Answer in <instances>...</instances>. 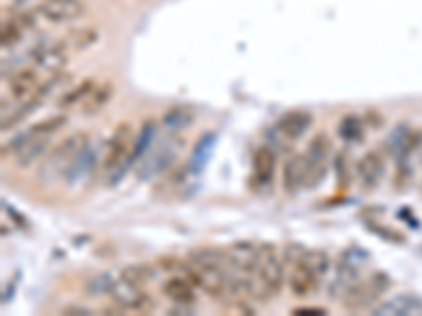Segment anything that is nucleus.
I'll use <instances>...</instances> for the list:
<instances>
[{"instance_id":"nucleus-1","label":"nucleus","mask_w":422,"mask_h":316,"mask_svg":"<svg viewBox=\"0 0 422 316\" xmlns=\"http://www.w3.org/2000/svg\"><path fill=\"white\" fill-rule=\"evenodd\" d=\"M135 135L133 127L129 123H119L106 143V154H103V171L108 173V186H115L121 182L125 171L129 169L131 163V152H133Z\"/></svg>"},{"instance_id":"nucleus-2","label":"nucleus","mask_w":422,"mask_h":316,"mask_svg":"<svg viewBox=\"0 0 422 316\" xmlns=\"http://www.w3.org/2000/svg\"><path fill=\"white\" fill-rule=\"evenodd\" d=\"M255 276L267 285V289L277 295L285 285V261L279 255L277 247L271 243H262L258 247V261H255Z\"/></svg>"},{"instance_id":"nucleus-3","label":"nucleus","mask_w":422,"mask_h":316,"mask_svg":"<svg viewBox=\"0 0 422 316\" xmlns=\"http://www.w3.org/2000/svg\"><path fill=\"white\" fill-rule=\"evenodd\" d=\"M391 287V276L387 272H374L369 279L365 281H357L355 285H351L346 289V293L342 295V304L348 310H363L367 306H372L376 299H380Z\"/></svg>"},{"instance_id":"nucleus-4","label":"nucleus","mask_w":422,"mask_h":316,"mask_svg":"<svg viewBox=\"0 0 422 316\" xmlns=\"http://www.w3.org/2000/svg\"><path fill=\"white\" fill-rule=\"evenodd\" d=\"M91 143V137L89 133L85 131H78L70 137H66L64 141H60L56 148H53L47 156V161H44V173L49 175H58L60 171L66 173V169L72 165L74 158Z\"/></svg>"},{"instance_id":"nucleus-5","label":"nucleus","mask_w":422,"mask_h":316,"mask_svg":"<svg viewBox=\"0 0 422 316\" xmlns=\"http://www.w3.org/2000/svg\"><path fill=\"white\" fill-rule=\"evenodd\" d=\"M330 150H332V141L323 133L314 135L312 141L308 143V150L304 152L306 169H308L306 188H316L323 184L330 169Z\"/></svg>"},{"instance_id":"nucleus-6","label":"nucleus","mask_w":422,"mask_h":316,"mask_svg":"<svg viewBox=\"0 0 422 316\" xmlns=\"http://www.w3.org/2000/svg\"><path fill=\"white\" fill-rule=\"evenodd\" d=\"M365 259H367V253L361 251L359 247H348L346 251H342V255L336 263V276L332 281L334 295L342 297L346 293V289L359 281V272L365 266Z\"/></svg>"},{"instance_id":"nucleus-7","label":"nucleus","mask_w":422,"mask_h":316,"mask_svg":"<svg viewBox=\"0 0 422 316\" xmlns=\"http://www.w3.org/2000/svg\"><path fill=\"white\" fill-rule=\"evenodd\" d=\"M36 70L47 74H60L68 64V42H42L36 44L30 53Z\"/></svg>"},{"instance_id":"nucleus-8","label":"nucleus","mask_w":422,"mask_h":316,"mask_svg":"<svg viewBox=\"0 0 422 316\" xmlns=\"http://www.w3.org/2000/svg\"><path fill=\"white\" fill-rule=\"evenodd\" d=\"M115 304H119L121 308H125L127 312L129 310H135V312H148L154 308V301L152 297L140 287V285H133L125 279L121 281H115L112 287H110V293Z\"/></svg>"},{"instance_id":"nucleus-9","label":"nucleus","mask_w":422,"mask_h":316,"mask_svg":"<svg viewBox=\"0 0 422 316\" xmlns=\"http://www.w3.org/2000/svg\"><path fill=\"white\" fill-rule=\"evenodd\" d=\"M357 177L363 190H374L385 177V158L378 150L365 152L357 163Z\"/></svg>"},{"instance_id":"nucleus-10","label":"nucleus","mask_w":422,"mask_h":316,"mask_svg":"<svg viewBox=\"0 0 422 316\" xmlns=\"http://www.w3.org/2000/svg\"><path fill=\"white\" fill-rule=\"evenodd\" d=\"M180 152V143L176 139L163 143L156 152H152L148 158H144V165L142 169L137 171V177L140 179H148V177H154L158 173H163L171 167V163L176 161V156Z\"/></svg>"},{"instance_id":"nucleus-11","label":"nucleus","mask_w":422,"mask_h":316,"mask_svg":"<svg viewBox=\"0 0 422 316\" xmlns=\"http://www.w3.org/2000/svg\"><path fill=\"white\" fill-rule=\"evenodd\" d=\"M277 173V154L271 146H260L253 154V173L251 179L255 186L267 190L273 186Z\"/></svg>"},{"instance_id":"nucleus-12","label":"nucleus","mask_w":422,"mask_h":316,"mask_svg":"<svg viewBox=\"0 0 422 316\" xmlns=\"http://www.w3.org/2000/svg\"><path fill=\"white\" fill-rule=\"evenodd\" d=\"M321 281L323 279L308 266V261L304 257L298 263H294L292 272H289V279H287L289 289H292V293L296 297H306V295L314 293L316 289H319Z\"/></svg>"},{"instance_id":"nucleus-13","label":"nucleus","mask_w":422,"mask_h":316,"mask_svg":"<svg viewBox=\"0 0 422 316\" xmlns=\"http://www.w3.org/2000/svg\"><path fill=\"white\" fill-rule=\"evenodd\" d=\"M83 5L78 0H47L38 7V13L51 24H68L83 15Z\"/></svg>"},{"instance_id":"nucleus-14","label":"nucleus","mask_w":422,"mask_h":316,"mask_svg":"<svg viewBox=\"0 0 422 316\" xmlns=\"http://www.w3.org/2000/svg\"><path fill=\"white\" fill-rule=\"evenodd\" d=\"M306 177H308V169H306V158L304 154H294L289 156L285 165H283V175H281V186L287 194H298L302 188H306Z\"/></svg>"},{"instance_id":"nucleus-15","label":"nucleus","mask_w":422,"mask_h":316,"mask_svg":"<svg viewBox=\"0 0 422 316\" xmlns=\"http://www.w3.org/2000/svg\"><path fill=\"white\" fill-rule=\"evenodd\" d=\"M258 247L249 240L235 243L228 247V257H230V268L237 274H253L255 272V261H258Z\"/></svg>"},{"instance_id":"nucleus-16","label":"nucleus","mask_w":422,"mask_h":316,"mask_svg":"<svg viewBox=\"0 0 422 316\" xmlns=\"http://www.w3.org/2000/svg\"><path fill=\"white\" fill-rule=\"evenodd\" d=\"M312 125V116L306 110H289L277 123V133L285 139H300Z\"/></svg>"},{"instance_id":"nucleus-17","label":"nucleus","mask_w":422,"mask_h":316,"mask_svg":"<svg viewBox=\"0 0 422 316\" xmlns=\"http://www.w3.org/2000/svg\"><path fill=\"white\" fill-rule=\"evenodd\" d=\"M95 150L91 148V143L74 158L72 161V165L66 169V173H64V177H66V184L68 186H78L81 182H85L89 175H91V171H93V167H95Z\"/></svg>"},{"instance_id":"nucleus-18","label":"nucleus","mask_w":422,"mask_h":316,"mask_svg":"<svg viewBox=\"0 0 422 316\" xmlns=\"http://www.w3.org/2000/svg\"><path fill=\"white\" fill-rule=\"evenodd\" d=\"M374 314H399V316H410V314H422V299L418 295H397L378 308H374Z\"/></svg>"},{"instance_id":"nucleus-19","label":"nucleus","mask_w":422,"mask_h":316,"mask_svg":"<svg viewBox=\"0 0 422 316\" xmlns=\"http://www.w3.org/2000/svg\"><path fill=\"white\" fill-rule=\"evenodd\" d=\"M163 293H165V297H169L174 304L194 306V301H196L194 285L190 283L188 276H171L169 281H165Z\"/></svg>"},{"instance_id":"nucleus-20","label":"nucleus","mask_w":422,"mask_h":316,"mask_svg":"<svg viewBox=\"0 0 422 316\" xmlns=\"http://www.w3.org/2000/svg\"><path fill=\"white\" fill-rule=\"evenodd\" d=\"M40 87V78H38V70L32 68H24L17 74L11 76L9 80V91L13 97L17 99H28L36 93V89Z\"/></svg>"},{"instance_id":"nucleus-21","label":"nucleus","mask_w":422,"mask_h":316,"mask_svg":"<svg viewBox=\"0 0 422 316\" xmlns=\"http://www.w3.org/2000/svg\"><path fill=\"white\" fill-rule=\"evenodd\" d=\"M194 123V110L190 105H174L165 112V116L161 119V127L167 133H180L184 129H188Z\"/></svg>"},{"instance_id":"nucleus-22","label":"nucleus","mask_w":422,"mask_h":316,"mask_svg":"<svg viewBox=\"0 0 422 316\" xmlns=\"http://www.w3.org/2000/svg\"><path fill=\"white\" fill-rule=\"evenodd\" d=\"M47 150H49V137H30L26 146L15 152V165L19 169L32 167L38 158H42Z\"/></svg>"},{"instance_id":"nucleus-23","label":"nucleus","mask_w":422,"mask_h":316,"mask_svg":"<svg viewBox=\"0 0 422 316\" xmlns=\"http://www.w3.org/2000/svg\"><path fill=\"white\" fill-rule=\"evenodd\" d=\"M115 95V85L110 80L106 82H97L93 93L83 101V112L85 114H97L106 103H108Z\"/></svg>"},{"instance_id":"nucleus-24","label":"nucleus","mask_w":422,"mask_h":316,"mask_svg":"<svg viewBox=\"0 0 422 316\" xmlns=\"http://www.w3.org/2000/svg\"><path fill=\"white\" fill-rule=\"evenodd\" d=\"M95 85H97V82H95L93 78H85V80H81L74 89H70V91H66V93L60 95L58 105H60V108H72V105L85 101V99L93 93Z\"/></svg>"},{"instance_id":"nucleus-25","label":"nucleus","mask_w":422,"mask_h":316,"mask_svg":"<svg viewBox=\"0 0 422 316\" xmlns=\"http://www.w3.org/2000/svg\"><path fill=\"white\" fill-rule=\"evenodd\" d=\"M214 141H216V135H211V133L201 137V141L196 143V148L192 152V158H190V173L199 175L205 169L207 158L211 154V148H214Z\"/></svg>"},{"instance_id":"nucleus-26","label":"nucleus","mask_w":422,"mask_h":316,"mask_svg":"<svg viewBox=\"0 0 422 316\" xmlns=\"http://www.w3.org/2000/svg\"><path fill=\"white\" fill-rule=\"evenodd\" d=\"M68 123V116L66 114H53V116H47L38 123H34L28 133L32 137H51L53 133H58L64 125Z\"/></svg>"},{"instance_id":"nucleus-27","label":"nucleus","mask_w":422,"mask_h":316,"mask_svg":"<svg viewBox=\"0 0 422 316\" xmlns=\"http://www.w3.org/2000/svg\"><path fill=\"white\" fill-rule=\"evenodd\" d=\"M156 135V121H146L142 125L140 137L133 143V152H131V163H137L140 158L148 152V148L152 146V139Z\"/></svg>"},{"instance_id":"nucleus-28","label":"nucleus","mask_w":422,"mask_h":316,"mask_svg":"<svg viewBox=\"0 0 422 316\" xmlns=\"http://www.w3.org/2000/svg\"><path fill=\"white\" fill-rule=\"evenodd\" d=\"M121 279H125V281H129V283H133V285L144 287V285H148L150 281H154V270L148 266V263H131V266L123 268Z\"/></svg>"},{"instance_id":"nucleus-29","label":"nucleus","mask_w":422,"mask_h":316,"mask_svg":"<svg viewBox=\"0 0 422 316\" xmlns=\"http://www.w3.org/2000/svg\"><path fill=\"white\" fill-rule=\"evenodd\" d=\"M97 38H99V32L95 28L87 26V28H76L74 32H70L68 38H66V42L72 49H76V51H85V49L93 46L97 42Z\"/></svg>"},{"instance_id":"nucleus-30","label":"nucleus","mask_w":422,"mask_h":316,"mask_svg":"<svg viewBox=\"0 0 422 316\" xmlns=\"http://www.w3.org/2000/svg\"><path fill=\"white\" fill-rule=\"evenodd\" d=\"M304 259L308 261V266L319 274L321 279H326V274L330 272V255L321 249H314V251H306Z\"/></svg>"},{"instance_id":"nucleus-31","label":"nucleus","mask_w":422,"mask_h":316,"mask_svg":"<svg viewBox=\"0 0 422 316\" xmlns=\"http://www.w3.org/2000/svg\"><path fill=\"white\" fill-rule=\"evenodd\" d=\"M24 36V30L13 21V19H5L3 21V30H0V40H3V46L9 49V46H15Z\"/></svg>"},{"instance_id":"nucleus-32","label":"nucleus","mask_w":422,"mask_h":316,"mask_svg":"<svg viewBox=\"0 0 422 316\" xmlns=\"http://www.w3.org/2000/svg\"><path fill=\"white\" fill-rule=\"evenodd\" d=\"M340 135L342 139L346 141H357L363 137V125L357 116H346L342 123H340Z\"/></svg>"},{"instance_id":"nucleus-33","label":"nucleus","mask_w":422,"mask_h":316,"mask_svg":"<svg viewBox=\"0 0 422 316\" xmlns=\"http://www.w3.org/2000/svg\"><path fill=\"white\" fill-rule=\"evenodd\" d=\"M112 283H115L112 274L103 272V274H99V276H95V279H91V281H89L87 291H89V293H93V295H108V293H110Z\"/></svg>"},{"instance_id":"nucleus-34","label":"nucleus","mask_w":422,"mask_h":316,"mask_svg":"<svg viewBox=\"0 0 422 316\" xmlns=\"http://www.w3.org/2000/svg\"><path fill=\"white\" fill-rule=\"evenodd\" d=\"M304 255H306V249H304L302 245H294V243H289V245H285V249H283V261L289 263V266L298 263Z\"/></svg>"},{"instance_id":"nucleus-35","label":"nucleus","mask_w":422,"mask_h":316,"mask_svg":"<svg viewBox=\"0 0 422 316\" xmlns=\"http://www.w3.org/2000/svg\"><path fill=\"white\" fill-rule=\"evenodd\" d=\"M24 32H30V30H34L36 28V17H34V13L32 11H17V13H13V17H11Z\"/></svg>"},{"instance_id":"nucleus-36","label":"nucleus","mask_w":422,"mask_h":316,"mask_svg":"<svg viewBox=\"0 0 422 316\" xmlns=\"http://www.w3.org/2000/svg\"><path fill=\"white\" fill-rule=\"evenodd\" d=\"M292 314H298V316H323V314H328V310H323V308H296Z\"/></svg>"},{"instance_id":"nucleus-37","label":"nucleus","mask_w":422,"mask_h":316,"mask_svg":"<svg viewBox=\"0 0 422 316\" xmlns=\"http://www.w3.org/2000/svg\"><path fill=\"white\" fill-rule=\"evenodd\" d=\"M64 314H68V316H72V314H83V316H87V314H93V310L91 308H85V306H68V308H64Z\"/></svg>"},{"instance_id":"nucleus-38","label":"nucleus","mask_w":422,"mask_h":316,"mask_svg":"<svg viewBox=\"0 0 422 316\" xmlns=\"http://www.w3.org/2000/svg\"><path fill=\"white\" fill-rule=\"evenodd\" d=\"M5 209H7V211H9V216H11V218H13V220H15V222H17V224H19V226H28V224H26V220H24V218H19V216H17V211H15V209H13V207H9V204H5Z\"/></svg>"},{"instance_id":"nucleus-39","label":"nucleus","mask_w":422,"mask_h":316,"mask_svg":"<svg viewBox=\"0 0 422 316\" xmlns=\"http://www.w3.org/2000/svg\"><path fill=\"white\" fill-rule=\"evenodd\" d=\"M13 3H15V5H19V7H26V5H30V3H32V0H13Z\"/></svg>"}]
</instances>
